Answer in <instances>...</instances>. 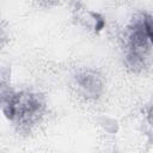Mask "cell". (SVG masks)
<instances>
[{
    "label": "cell",
    "instance_id": "6da1fadb",
    "mask_svg": "<svg viewBox=\"0 0 153 153\" xmlns=\"http://www.w3.org/2000/svg\"><path fill=\"white\" fill-rule=\"evenodd\" d=\"M44 108L42 97L32 92L12 93L2 99V111L6 117L23 128L37 123L43 115Z\"/></svg>",
    "mask_w": 153,
    "mask_h": 153
},
{
    "label": "cell",
    "instance_id": "7a4b0ae2",
    "mask_svg": "<svg viewBox=\"0 0 153 153\" xmlns=\"http://www.w3.org/2000/svg\"><path fill=\"white\" fill-rule=\"evenodd\" d=\"M126 63L131 71L142 69L151 55L153 44L147 35L142 20V13L136 16L128 26L124 37Z\"/></svg>",
    "mask_w": 153,
    "mask_h": 153
},
{
    "label": "cell",
    "instance_id": "3957f363",
    "mask_svg": "<svg viewBox=\"0 0 153 153\" xmlns=\"http://www.w3.org/2000/svg\"><path fill=\"white\" fill-rule=\"evenodd\" d=\"M74 84L80 94L91 99L98 98L104 88L103 76L93 69H85L79 72L74 76Z\"/></svg>",
    "mask_w": 153,
    "mask_h": 153
},
{
    "label": "cell",
    "instance_id": "277c9868",
    "mask_svg": "<svg viewBox=\"0 0 153 153\" xmlns=\"http://www.w3.org/2000/svg\"><path fill=\"white\" fill-rule=\"evenodd\" d=\"M142 20H143L147 35H148L152 44H153V16L148 14V13H142Z\"/></svg>",
    "mask_w": 153,
    "mask_h": 153
}]
</instances>
